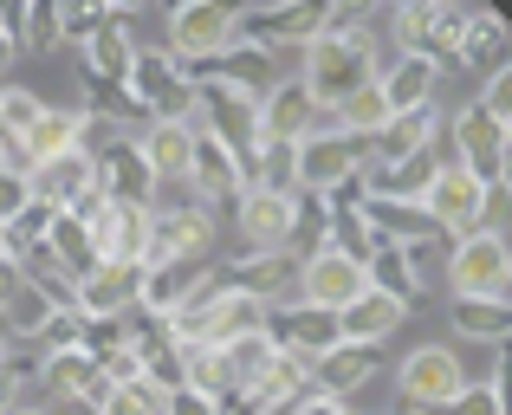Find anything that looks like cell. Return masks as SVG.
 <instances>
[{
    "label": "cell",
    "instance_id": "6",
    "mask_svg": "<svg viewBox=\"0 0 512 415\" xmlns=\"http://www.w3.org/2000/svg\"><path fill=\"white\" fill-rule=\"evenodd\" d=\"M195 130H208L221 150H234L240 176H247V156L260 150V98L247 91H227V85H195Z\"/></svg>",
    "mask_w": 512,
    "mask_h": 415
},
{
    "label": "cell",
    "instance_id": "8",
    "mask_svg": "<svg viewBox=\"0 0 512 415\" xmlns=\"http://www.w3.org/2000/svg\"><path fill=\"white\" fill-rule=\"evenodd\" d=\"M227 46H240V7H227V0H182V7H169L163 52H175L182 65H201Z\"/></svg>",
    "mask_w": 512,
    "mask_h": 415
},
{
    "label": "cell",
    "instance_id": "12",
    "mask_svg": "<svg viewBox=\"0 0 512 415\" xmlns=\"http://www.w3.org/2000/svg\"><path fill=\"white\" fill-rule=\"evenodd\" d=\"M292 150H299V195H331V189H344L350 176H363V143H350L344 130H331V124H318L312 137H299Z\"/></svg>",
    "mask_w": 512,
    "mask_h": 415
},
{
    "label": "cell",
    "instance_id": "1",
    "mask_svg": "<svg viewBox=\"0 0 512 415\" xmlns=\"http://www.w3.org/2000/svg\"><path fill=\"white\" fill-rule=\"evenodd\" d=\"M376 78V39L370 33H318L305 46V72L299 85L318 98V111H331L338 98H350L357 85Z\"/></svg>",
    "mask_w": 512,
    "mask_h": 415
},
{
    "label": "cell",
    "instance_id": "30",
    "mask_svg": "<svg viewBox=\"0 0 512 415\" xmlns=\"http://www.w3.org/2000/svg\"><path fill=\"white\" fill-rule=\"evenodd\" d=\"M441 163H448L441 150L409 156V163H370V169H363V195H383V202H422V189L435 182Z\"/></svg>",
    "mask_w": 512,
    "mask_h": 415
},
{
    "label": "cell",
    "instance_id": "36",
    "mask_svg": "<svg viewBox=\"0 0 512 415\" xmlns=\"http://www.w3.org/2000/svg\"><path fill=\"white\" fill-rule=\"evenodd\" d=\"M33 383H39V351L33 344H7V351H0V415L20 409Z\"/></svg>",
    "mask_w": 512,
    "mask_h": 415
},
{
    "label": "cell",
    "instance_id": "37",
    "mask_svg": "<svg viewBox=\"0 0 512 415\" xmlns=\"http://www.w3.org/2000/svg\"><path fill=\"white\" fill-rule=\"evenodd\" d=\"M98 33H111V0H72L59 7V46H91Z\"/></svg>",
    "mask_w": 512,
    "mask_h": 415
},
{
    "label": "cell",
    "instance_id": "18",
    "mask_svg": "<svg viewBox=\"0 0 512 415\" xmlns=\"http://www.w3.org/2000/svg\"><path fill=\"white\" fill-rule=\"evenodd\" d=\"M279 59H266L260 46H227V52H214V59H201V65H182L195 85H227V91H247V98H266V91L279 85V72H273Z\"/></svg>",
    "mask_w": 512,
    "mask_h": 415
},
{
    "label": "cell",
    "instance_id": "20",
    "mask_svg": "<svg viewBox=\"0 0 512 415\" xmlns=\"http://www.w3.org/2000/svg\"><path fill=\"white\" fill-rule=\"evenodd\" d=\"M318 124H325V111H318V98L299 78H279L260 98V143H299V137H312Z\"/></svg>",
    "mask_w": 512,
    "mask_h": 415
},
{
    "label": "cell",
    "instance_id": "42",
    "mask_svg": "<svg viewBox=\"0 0 512 415\" xmlns=\"http://www.w3.org/2000/svg\"><path fill=\"white\" fill-rule=\"evenodd\" d=\"M480 111L500 117V124H512V65H500V72H487V85H480Z\"/></svg>",
    "mask_w": 512,
    "mask_h": 415
},
{
    "label": "cell",
    "instance_id": "41",
    "mask_svg": "<svg viewBox=\"0 0 512 415\" xmlns=\"http://www.w3.org/2000/svg\"><path fill=\"white\" fill-rule=\"evenodd\" d=\"M33 351H39V357H59V351H78V312H52L46 325H39Z\"/></svg>",
    "mask_w": 512,
    "mask_h": 415
},
{
    "label": "cell",
    "instance_id": "40",
    "mask_svg": "<svg viewBox=\"0 0 512 415\" xmlns=\"http://www.w3.org/2000/svg\"><path fill=\"white\" fill-rule=\"evenodd\" d=\"M441 415H506V377H487V383H467Z\"/></svg>",
    "mask_w": 512,
    "mask_h": 415
},
{
    "label": "cell",
    "instance_id": "3",
    "mask_svg": "<svg viewBox=\"0 0 512 415\" xmlns=\"http://www.w3.org/2000/svg\"><path fill=\"white\" fill-rule=\"evenodd\" d=\"M124 91L137 98V111L150 117V124H188V117H195V78H188L182 59L163 52V46H143L137 59H130Z\"/></svg>",
    "mask_w": 512,
    "mask_h": 415
},
{
    "label": "cell",
    "instance_id": "16",
    "mask_svg": "<svg viewBox=\"0 0 512 415\" xmlns=\"http://www.w3.org/2000/svg\"><path fill=\"white\" fill-rule=\"evenodd\" d=\"M357 292H363V266L357 260H344V253H331V247H318V253L299 260V305H318V312L338 318Z\"/></svg>",
    "mask_w": 512,
    "mask_h": 415
},
{
    "label": "cell",
    "instance_id": "11",
    "mask_svg": "<svg viewBox=\"0 0 512 415\" xmlns=\"http://www.w3.org/2000/svg\"><path fill=\"white\" fill-rule=\"evenodd\" d=\"M214 273L227 292L266 305V312L299 299V253H234V260H214Z\"/></svg>",
    "mask_w": 512,
    "mask_h": 415
},
{
    "label": "cell",
    "instance_id": "21",
    "mask_svg": "<svg viewBox=\"0 0 512 415\" xmlns=\"http://www.w3.org/2000/svg\"><path fill=\"white\" fill-rule=\"evenodd\" d=\"M376 364H383V351H370V344H331L325 357H312L305 364V377H312L318 396H331V403H350V396L363 390V383L376 377Z\"/></svg>",
    "mask_w": 512,
    "mask_h": 415
},
{
    "label": "cell",
    "instance_id": "35",
    "mask_svg": "<svg viewBox=\"0 0 512 415\" xmlns=\"http://www.w3.org/2000/svg\"><path fill=\"white\" fill-rule=\"evenodd\" d=\"M13 39H20V52H52L59 46V0H26V7H13Z\"/></svg>",
    "mask_w": 512,
    "mask_h": 415
},
{
    "label": "cell",
    "instance_id": "24",
    "mask_svg": "<svg viewBox=\"0 0 512 415\" xmlns=\"http://www.w3.org/2000/svg\"><path fill=\"white\" fill-rule=\"evenodd\" d=\"M357 214H363V227H370L383 247H435V240H448L422 214V202H383V195H363Z\"/></svg>",
    "mask_w": 512,
    "mask_h": 415
},
{
    "label": "cell",
    "instance_id": "44",
    "mask_svg": "<svg viewBox=\"0 0 512 415\" xmlns=\"http://www.w3.org/2000/svg\"><path fill=\"white\" fill-rule=\"evenodd\" d=\"M13 59H20V39H13V7H0V78L13 72Z\"/></svg>",
    "mask_w": 512,
    "mask_h": 415
},
{
    "label": "cell",
    "instance_id": "28",
    "mask_svg": "<svg viewBox=\"0 0 512 415\" xmlns=\"http://www.w3.org/2000/svg\"><path fill=\"white\" fill-rule=\"evenodd\" d=\"M39 383H46L52 396H65V403H78V409H91L98 415V403H104V370L91 364L85 351H59V357H39Z\"/></svg>",
    "mask_w": 512,
    "mask_h": 415
},
{
    "label": "cell",
    "instance_id": "15",
    "mask_svg": "<svg viewBox=\"0 0 512 415\" xmlns=\"http://www.w3.org/2000/svg\"><path fill=\"white\" fill-rule=\"evenodd\" d=\"M500 65H512V26L493 7L467 0V20H461V39H454L448 72H500Z\"/></svg>",
    "mask_w": 512,
    "mask_h": 415
},
{
    "label": "cell",
    "instance_id": "26",
    "mask_svg": "<svg viewBox=\"0 0 512 415\" xmlns=\"http://www.w3.org/2000/svg\"><path fill=\"white\" fill-rule=\"evenodd\" d=\"M20 150H26V169L52 163V156H85V111L78 104H46L33 117V130L20 137Z\"/></svg>",
    "mask_w": 512,
    "mask_h": 415
},
{
    "label": "cell",
    "instance_id": "25",
    "mask_svg": "<svg viewBox=\"0 0 512 415\" xmlns=\"http://www.w3.org/2000/svg\"><path fill=\"white\" fill-rule=\"evenodd\" d=\"M91 189H98L91 156H52V163H33V169H26V195H33L39 208H52V214H65L72 202H85Z\"/></svg>",
    "mask_w": 512,
    "mask_h": 415
},
{
    "label": "cell",
    "instance_id": "14",
    "mask_svg": "<svg viewBox=\"0 0 512 415\" xmlns=\"http://www.w3.org/2000/svg\"><path fill=\"white\" fill-rule=\"evenodd\" d=\"M266 344H273L279 357H299V364H312V357H325L331 344H338V318L318 312V305H279V312H266Z\"/></svg>",
    "mask_w": 512,
    "mask_h": 415
},
{
    "label": "cell",
    "instance_id": "27",
    "mask_svg": "<svg viewBox=\"0 0 512 415\" xmlns=\"http://www.w3.org/2000/svg\"><path fill=\"white\" fill-rule=\"evenodd\" d=\"M402 318H409V305H396V299H383V292L363 286L357 299L338 312V338H344V344H370V351H383V338H396Z\"/></svg>",
    "mask_w": 512,
    "mask_h": 415
},
{
    "label": "cell",
    "instance_id": "5",
    "mask_svg": "<svg viewBox=\"0 0 512 415\" xmlns=\"http://www.w3.org/2000/svg\"><path fill=\"white\" fill-rule=\"evenodd\" d=\"M325 7L331 0H266V7H240V39L260 46L266 59L305 52L318 33H325Z\"/></svg>",
    "mask_w": 512,
    "mask_h": 415
},
{
    "label": "cell",
    "instance_id": "46",
    "mask_svg": "<svg viewBox=\"0 0 512 415\" xmlns=\"http://www.w3.org/2000/svg\"><path fill=\"white\" fill-rule=\"evenodd\" d=\"M7 415H46V409H39V403H20V409H7Z\"/></svg>",
    "mask_w": 512,
    "mask_h": 415
},
{
    "label": "cell",
    "instance_id": "38",
    "mask_svg": "<svg viewBox=\"0 0 512 415\" xmlns=\"http://www.w3.org/2000/svg\"><path fill=\"white\" fill-rule=\"evenodd\" d=\"M163 403H169V390H156L150 377H130V383H111V390H104L98 415H163Z\"/></svg>",
    "mask_w": 512,
    "mask_h": 415
},
{
    "label": "cell",
    "instance_id": "7",
    "mask_svg": "<svg viewBox=\"0 0 512 415\" xmlns=\"http://www.w3.org/2000/svg\"><path fill=\"white\" fill-rule=\"evenodd\" d=\"M169 260H214V214L208 208H195V202L150 208L137 266H169Z\"/></svg>",
    "mask_w": 512,
    "mask_h": 415
},
{
    "label": "cell",
    "instance_id": "2",
    "mask_svg": "<svg viewBox=\"0 0 512 415\" xmlns=\"http://www.w3.org/2000/svg\"><path fill=\"white\" fill-rule=\"evenodd\" d=\"M441 156H448L454 169H467L480 189L500 195L506 176H512V124L487 117L480 104H461V111L448 117V150H441Z\"/></svg>",
    "mask_w": 512,
    "mask_h": 415
},
{
    "label": "cell",
    "instance_id": "19",
    "mask_svg": "<svg viewBox=\"0 0 512 415\" xmlns=\"http://www.w3.org/2000/svg\"><path fill=\"white\" fill-rule=\"evenodd\" d=\"M441 150V111L428 104V111H396L383 130H376L370 143H363V169L370 163H409V156H428Z\"/></svg>",
    "mask_w": 512,
    "mask_h": 415
},
{
    "label": "cell",
    "instance_id": "17",
    "mask_svg": "<svg viewBox=\"0 0 512 415\" xmlns=\"http://www.w3.org/2000/svg\"><path fill=\"white\" fill-rule=\"evenodd\" d=\"M234 227H240V253H292V195L247 189L234 202Z\"/></svg>",
    "mask_w": 512,
    "mask_h": 415
},
{
    "label": "cell",
    "instance_id": "47",
    "mask_svg": "<svg viewBox=\"0 0 512 415\" xmlns=\"http://www.w3.org/2000/svg\"><path fill=\"white\" fill-rule=\"evenodd\" d=\"M7 143H13V137H7V130H0V150H7Z\"/></svg>",
    "mask_w": 512,
    "mask_h": 415
},
{
    "label": "cell",
    "instance_id": "13",
    "mask_svg": "<svg viewBox=\"0 0 512 415\" xmlns=\"http://www.w3.org/2000/svg\"><path fill=\"white\" fill-rule=\"evenodd\" d=\"M91 176L117 208H156V176L143 163L137 137H111L104 150H91Z\"/></svg>",
    "mask_w": 512,
    "mask_h": 415
},
{
    "label": "cell",
    "instance_id": "34",
    "mask_svg": "<svg viewBox=\"0 0 512 415\" xmlns=\"http://www.w3.org/2000/svg\"><path fill=\"white\" fill-rule=\"evenodd\" d=\"M130 59H137V46H130L124 33H98L91 46H78V78H98V85H124L130 78Z\"/></svg>",
    "mask_w": 512,
    "mask_h": 415
},
{
    "label": "cell",
    "instance_id": "22",
    "mask_svg": "<svg viewBox=\"0 0 512 415\" xmlns=\"http://www.w3.org/2000/svg\"><path fill=\"white\" fill-rule=\"evenodd\" d=\"M137 286H143L137 266H91L72 286V312L78 318H130L137 312Z\"/></svg>",
    "mask_w": 512,
    "mask_h": 415
},
{
    "label": "cell",
    "instance_id": "10",
    "mask_svg": "<svg viewBox=\"0 0 512 415\" xmlns=\"http://www.w3.org/2000/svg\"><path fill=\"white\" fill-rule=\"evenodd\" d=\"M396 390H402V403L415 415H441L467 390L461 351H448V344H415V351L402 357V370H396Z\"/></svg>",
    "mask_w": 512,
    "mask_h": 415
},
{
    "label": "cell",
    "instance_id": "39",
    "mask_svg": "<svg viewBox=\"0 0 512 415\" xmlns=\"http://www.w3.org/2000/svg\"><path fill=\"white\" fill-rule=\"evenodd\" d=\"M39 111H46V98H39L33 85H0V130H7L13 143L33 130V117H39Z\"/></svg>",
    "mask_w": 512,
    "mask_h": 415
},
{
    "label": "cell",
    "instance_id": "29",
    "mask_svg": "<svg viewBox=\"0 0 512 415\" xmlns=\"http://www.w3.org/2000/svg\"><path fill=\"white\" fill-rule=\"evenodd\" d=\"M137 150H143V163H150L156 189H163V182H188L195 124H143V130H137Z\"/></svg>",
    "mask_w": 512,
    "mask_h": 415
},
{
    "label": "cell",
    "instance_id": "45",
    "mask_svg": "<svg viewBox=\"0 0 512 415\" xmlns=\"http://www.w3.org/2000/svg\"><path fill=\"white\" fill-rule=\"evenodd\" d=\"M292 415H350V403H331V396H305Z\"/></svg>",
    "mask_w": 512,
    "mask_h": 415
},
{
    "label": "cell",
    "instance_id": "4",
    "mask_svg": "<svg viewBox=\"0 0 512 415\" xmlns=\"http://www.w3.org/2000/svg\"><path fill=\"white\" fill-rule=\"evenodd\" d=\"M448 286L454 299H506L512 292V247L500 227H480V234L448 240Z\"/></svg>",
    "mask_w": 512,
    "mask_h": 415
},
{
    "label": "cell",
    "instance_id": "32",
    "mask_svg": "<svg viewBox=\"0 0 512 415\" xmlns=\"http://www.w3.org/2000/svg\"><path fill=\"white\" fill-rule=\"evenodd\" d=\"M325 124H331V130H344L350 143H370L376 130L389 124V104H383V91H376V78H370V85H357L350 98L331 104V111H325Z\"/></svg>",
    "mask_w": 512,
    "mask_h": 415
},
{
    "label": "cell",
    "instance_id": "43",
    "mask_svg": "<svg viewBox=\"0 0 512 415\" xmlns=\"http://www.w3.org/2000/svg\"><path fill=\"white\" fill-rule=\"evenodd\" d=\"M163 415H227V403H214V396H201V390H169Z\"/></svg>",
    "mask_w": 512,
    "mask_h": 415
},
{
    "label": "cell",
    "instance_id": "9",
    "mask_svg": "<svg viewBox=\"0 0 512 415\" xmlns=\"http://www.w3.org/2000/svg\"><path fill=\"white\" fill-rule=\"evenodd\" d=\"M493 202H500V195L480 189V182L467 176V169H454V163H441V169H435V182L422 189V214H428V221H435L448 240L480 234V227L493 221Z\"/></svg>",
    "mask_w": 512,
    "mask_h": 415
},
{
    "label": "cell",
    "instance_id": "33",
    "mask_svg": "<svg viewBox=\"0 0 512 415\" xmlns=\"http://www.w3.org/2000/svg\"><path fill=\"white\" fill-rule=\"evenodd\" d=\"M46 260L59 266L72 286L91 273V266H98V253H91V234H85V221H78V214H52V227H46Z\"/></svg>",
    "mask_w": 512,
    "mask_h": 415
},
{
    "label": "cell",
    "instance_id": "31",
    "mask_svg": "<svg viewBox=\"0 0 512 415\" xmlns=\"http://www.w3.org/2000/svg\"><path fill=\"white\" fill-rule=\"evenodd\" d=\"M448 325L461 331L467 344H487V351H500L512 338V299H454L448 305Z\"/></svg>",
    "mask_w": 512,
    "mask_h": 415
},
{
    "label": "cell",
    "instance_id": "23",
    "mask_svg": "<svg viewBox=\"0 0 512 415\" xmlns=\"http://www.w3.org/2000/svg\"><path fill=\"white\" fill-rule=\"evenodd\" d=\"M435 85H441V65L422 59V52H396L389 65H376V91H383L389 117L396 111H428V104H435Z\"/></svg>",
    "mask_w": 512,
    "mask_h": 415
}]
</instances>
